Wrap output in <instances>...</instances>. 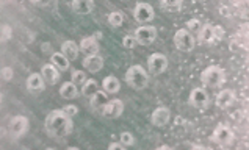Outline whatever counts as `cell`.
<instances>
[{
  "label": "cell",
  "instance_id": "14",
  "mask_svg": "<svg viewBox=\"0 0 249 150\" xmlns=\"http://www.w3.org/2000/svg\"><path fill=\"white\" fill-rule=\"evenodd\" d=\"M197 34H199V42H202V44H213V42L218 41L216 25L205 24V25H202L201 32H199Z\"/></svg>",
  "mask_w": 249,
  "mask_h": 150
},
{
  "label": "cell",
  "instance_id": "22",
  "mask_svg": "<svg viewBox=\"0 0 249 150\" xmlns=\"http://www.w3.org/2000/svg\"><path fill=\"white\" fill-rule=\"evenodd\" d=\"M102 88H104V91L107 92V94H118L119 89H121V82L115 75H108V77L104 78Z\"/></svg>",
  "mask_w": 249,
  "mask_h": 150
},
{
  "label": "cell",
  "instance_id": "23",
  "mask_svg": "<svg viewBox=\"0 0 249 150\" xmlns=\"http://www.w3.org/2000/svg\"><path fill=\"white\" fill-rule=\"evenodd\" d=\"M52 64L60 70V72H66L69 69V60L61 52L52 53Z\"/></svg>",
  "mask_w": 249,
  "mask_h": 150
},
{
  "label": "cell",
  "instance_id": "9",
  "mask_svg": "<svg viewBox=\"0 0 249 150\" xmlns=\"http://www.w3.org/2000/svg\"><path fill=\"white\" fill-rule=\"evenodd\" d=\"M168 58L163 53H152L147 58V67L151 75H161L168 69Z\"/></svg>",
  "mask_w": 249,
  "mask_h": 150
},
{
  "label": "cell",
  "instance_id": "8",
  "mask_svg": "<svg viewBox=\"0 0 249 150\" xmlns=\"http://www.w3.org/2000/svg\"><path fill=\"white\" fill-rule=\"evenodd\" d=\"M135 39L141 46H151L157 39V28L154 25H141L135 30Z\"/></svg>",
  "mask_w": 249,
  "mask_h": 150
},
{
  "label": "cell",
  "instance_id": "16",
  "mask_svg": "<svg viewBox=\"0 0 249 150\" xmlns=\"http://www.w3.org/2000/svg\"><path fill=\"white\" fill-rule=\"evenodd\" d=\"M41 75L44 78V82L47 84H56L60 82V70L56 69L53 64H44L41 69Z\"/></svg>",
  "mask_w": 249,
  "mask_h": 150
},
{
  "label": "cell",
  "instance_id": "40",
  "mask_svg": "<svg viewBox=\"0 0 249 150\" xmlns=\"http://www.w3.org/2000/svg\"><path fill=\"white\" fill-rule=\"evenodd\" d=\"M46 150H55V149H52V147H49V149H46Z\"/></svg>",
  "mask_w": 249,
  "mask_h": 150
},
{
  "label": "cell",
  "instance_id": "27",
  "mask_svg": "<svg viewBox=\"0 0 249 150\" xmlns=\"http://www.w3.org/2000/svg\"><path fill=\"white\" fill-rule=\"evenodd\" d=\"M182 2L180 0H173V2H166V0H163V2H160V6L163 10H166L168 13H176L179 11L182 8Z\"/></svg>",
  "mask_w": 249,
  "mask_h": 150
},
{
  "label": "cell",
  "instance_id": "38",
  "mask_svg": "<svg viewBox=\"0 0 249 150\" xmlns=\"http://www.w3.org/2000/svg\"><path fill=\"white\" fill-rule=\"evenodd\" d=\"M155 150H173V149H171V147H168V146H161V147H157V149H155Z\"/></svg>",
  "mask_w": 249,
  "mask_h": 150
},
{
  "label": "cell",
  "instance_id": "36",
  "mask_svg": "<svg viewBox=\"0 0 249 150\" xmlns=\"http://www.w3.org/2000/svg\"><path fill=\"white\" fill-rule=\"evenodd\" d=\"M190 150H207V149L202 147V146H193V147H191Z\"/></svg>",
  "mask_w": 249,
  "mask_h": 150
},
{
  "label": "cell",
  "instance_id": "31",
  "mask_svg": "<svg viewBox=\"0 0 249 150\" xmlns=\"http://www.w3.org/2000/svg\"><path fill=\"white\" fill-rule=\"evenodd\" d=\"M137 39H135V36L133 34H125V36L123 38V46L125 47V49H135L137 47Z\"/></svg>",
  "mask_w": 249,
  "mask_h": 150
},
{
  "label": "cell",
  "instance_id": "39",
  "mask_svg": "<svg viewBox=\"0 0 249 150\" xmlns=\"http://www.w3.org/2000/svg\"><path fill=\"white\" fill-rule=\"evenodd\" d=\"M66 150H80L79 147H68Z\"/></svg>",
  "mask_w": 249,
  "mask_h": 150
},
{
  "label": "cell",
  "instance_id": "5",
  "mask_svg": "<svg viewBox=\"0 0 249 150\" xmlns=\"http://www.w3.org/2000/svg\"><path fill=\"white\" fill-rule=\"evenodd\" d=\"M212 139H213V142H216L218 146L227 147L232 144L233 139H235V134H233V132L231 130V127L219 124V125H216L215 130H213Z\"/></svg>",
  "mask_w": 249,
  "mask_h": 150
},
{
  "label": "cell",
  "instance_id": "26",
  "mask_svg": "<svg viewBox=\"0 0 249 150\" xmlns=\"http://www.w3.org/2000/svg\"><path fill=\"white\" fill-rule=\"evenodd\" d=\"M124 22V16H123V13L121 11H113L108 14V25L113 27V28H118L121 27Z\"/></svg>",
  "mask_w": 249,
  "mask_h": 150
},
{
  "label": "cell",
  "instance_id": "20",
  "mask_svg": "<svg viewBox=\"0 0 249 150\" xmlns=\"http://www.w3.org/2000/svg\"><path fill=\"white\" fill-rule=\"evenodd\" d=\"M72 6V10L77 13V14H91L96 8V3L92 2V0H75V2L71 3Z\"/></svg>",
  "mask_w": 249,
  "mask_h": 150
},
{
  "label": "cell",
  "instance_id": "11",
  "mask_svg": "<svg viewBox=\"0 0 249 150\" xmlns=\"http://www.w3.org/2000/svg\"><path fill=\"white\" fill-rule=\"evenodd\" d=\"M123 111H124V102L119 99L108 100L107 105L102 108V114L108 119H118L123 114Z\"/></svg>",
  "mask_w": 249,
  "mask_h": 150
},
{
  "label": "cell",
  "instance_id": "6",
  "mask_svg": "<svg viewBox=\"0 0 249 150\" xmlns=\"http://www.w3.org/2000/svg\"><path fill=\"white\" fill-rule=\"evenodd\" d=\"M133 17L140 24H149V22H152L154 17H155L154 6L151 3H146V2L137 3V5H135V10H133Z\"/></svg>",
  "mask_w": 249,
  "mask_h": 150
},
{
  "label": "cell",
  "instance_id": "10",
  "mask_svg": "<svg viewBox=\"0 0 249 150\" xmlns=\"http://www.w3.org/2000/svg\"><path fill=\"white\" fill-rule=\"evenodd\" d=\"M188 102H190L191 106H195V108L204 110V108H207V106H209L210 97H209L207 91H205L204 88H195V89H191V92H190Z\"/></svg>",
  "mask_w": 249,
  "mask_h": 150
},
{
  "label": "cell",
  "instance_id": "32",
  "mask_svg": "<svg viewBox=\"0 0 249 150\" xmlns=\"http://www.w3.org/2000/svg\"><path fill=\"white\" fill-rule=\"evenodd\" d=\"M63 110H65V113L68 114V116L72 117V116H75L77 113H79V106H75V105H66Z\"/></svg>",
  "mask_w": 249,
  "mask_h": 150
},
{
  "label": "cell",
  "instance_id": "29",
  "mask_svg": "<svg viewBox=\"0 0 249 150\" xmlns=\"http://www.w3.org/2000/svg\"><path fill=\"white\" fill-rule=\"evenodd\" d=\"M119 139H121V144L125 146V147H130L135 144V136L130 132H123L119 134Z\"/></svg>",
  "mask_w": 249,
  "mask_h": 150
},
{
  "label": "cell",
  "instance_id": "28",
  "mask_svg": "<svg viewBox=\"0 0 249 150\" xmlns=\"http://www.w3.org/2000/svg\"><path fill=\"white\" fill-rule=\"evenodd\" d=\"M87 80H88L87 74H85L83 70H74L72 75H71V82H72L74 84H77V86H82Z\"/></svg>",
  "mask_w": 249,
  "mask_h": 150
},
{
  "label": "cell",
  "instance_id": "1",
  "mask_svg": "<svg viewBox=\"0 0 249 150\" xmlns=\"http://www.w3.org/2000/svg\"><path fill=\"white\" fill-rule=\"evenodd\" d=\"M72 117L68 116L65 110H53L44 119V130L53 139L66 138L72 132Z\"/></svg>",
  "mask_w": 249,
  "mask_h": 150
},
{
  "label": "cell",
  "instance_id": "18",
  "mask_svg": "<svg viewBox=\"0 0 249 150\" xmlns=\"http://www.w3.org/2000/svg\"><path fill=\"white\" fill-rule=\"evenodd\" d=\"M61 53L66 56L69 61H74L79 58L80 53V46L74 41H65L61 44Z\"/></svg>",
  "mask_w": 249,
  "mask_h": 150
},
{
  "label": "cell",
  "instance_id": "13",
  "mask_svg": "<svg viewBox=\"0 0 249 150\" xmlns=\"http://www.w3.org/2000/svg\"><path fill=\"white\" fill-rule=\"evenodd\" d=\"M235 92H233L232 89H221L218 92V96L215 99V103L218 108H221V110H226V108H229V106H232L233 103H235Z\"/></svg>",
  "mask_w": 249,
  "mask_h": 150
},
{
  "label": "cell",
  "instance_id": "24",
  "mask_svg": "<svg viewBox=\"0 0 249 150\" xmlns=\"http://www.w3.org/2000/svg\"><path fill=\"white\" fill-rule=\"evenodd\" d=\"M99 91V84L96 80H92V78H88L87 82L82 84V89H80V94L85 96V97H92Z\"/></svg>",
  "mask_w": 249,
  "mask_h": 150
},
{
  "label": "cell",
  "instance_id": "30",
  "mask_svg": "<svg viewBox=\"0 0 249 150\" xmlns=\"http://www.w3.org/2000/svg\"><path fill=\"white\" fill-rule=\"evenodd\" d=\"M187 27H188V32H196L199 33L201 32V28H202V24H201V20L199 19H190L188 22H187Z\"/></svg>",
  "mask_w": 249,
  "mask_h": 150
},
{
  "label": "cell",
  "instance_id": "4",
  "mask_svg": "<svg viewBox=\"0 0 249 150\" xmlns=\"http://www.w3.org/2000/svg\"><path fill=\"white\" fill-rule=\"evenodd\" d=\"M174 46L179 49L180 52H191V50H195L196 39L188 30L180 28V30H177L174 34Z\"/></svg>",
  "mask_w": 249,
  "mask_h": 150
},
{
  "label": "cell",
  "instance_id": "17",
  "mask_svg": "<svg viewBox=\"0 0 249 150\" xmlns=\"http://www.w3.org/2000/svg\"><path fill=\"white\" fill-rule=\"evenodd\" d=\"M27 89L30 92H42L46 89V82L41 74H30L27 78Z\"/></svg>",
  "mask_w": 249,
  "mask_h": 150
},
{
  "label": "cell",
  "instance_id": "34",
  "mask_svg": "<svg viewBox=\"0 0 249 150\" xmlns=\"http://www.w3.org/2000/svg\"><path fill=\"white\" fill-rule=\"evenodd\" d=\"M107 150H127V147L121 144V142H111Z\"/></svg>",
  "mask_w": 249,
  "mask_h": 150
},
{
  "label": "cell",
  "instance_id": "3",
  "mask_svg": "<svg viewBox=\"0 0 249 150\" xmlns=\"http://www.w3.org/2000/svg\"><path fill=\"white\" fill-rule=\"evenodd\" d=\"M224 80H226V74L219 66H209V67H205L201 74L202 84L210 88H219L224 83Z\"/></svg>",
  "mask_w": 249,
  "mask_h": 150
},
{
  "label": "cell",
  "instance_id": "21",
  "mask_svg": "<svg viewBox=\"0 0 249 150\" xmlns=\"http://www.w3.org/2000/svg\"><path fill=\"white\" fill-rule=\"evenodd\" d=\"M80 94V91H79V86L77 84H74L72 82H65L61 84V88H60V96L63 99H66V100H72V99H77Z\"/></svg>",
  "mask_w": 249,
  "mask_h": 150
},
{
  "label": "cell",
  "instance_id": "2",
  "mask_svg": "<svg viewBox=\"0 0 249 150\" xmlns=\"http://www.w3.org/2000/svg\"><path fill=\"white\" fill-rule=\"evenodd\" d=\"M125 82L133 89H144L149 83V74L143 66H130L125 72Z\"/></svg>",
  "mask_w": 249,
  "mask_h": 150
},
{
  "label": "cell",
  "instance_id": "33",
  "mask_svg": "<svg viewBox=\"0 0 249 150\" xmlns=\"http://www.w3.org/2000/svg\"><path fill=\"white\" fill-rule=\"evenodd\" d=\"M13 75H14V72H13L11 67H3L2 69V77H3L5 82H10L11 78H13Z\"/></svg>",
  "mask_w": 249,
  "mask_h": 150
},
{
  "label": "cell",
  "instance_id": "19",
  "mask_svg": "<svg viewBox=\"0 0 249 150\" xmlns=\"http://www.w3.org/2000/svg\"><path fill=\"white\" fill-rule=\"evenodd\" d=\"M79 46H80V52H83L87 56L97 55L99 53V42L94 38H92V36L82 38Z\"/></svg>",
  "mask_w": 249,
  "mask_h": 150
},
{
  "label": "cell",
  "instance_id": "12",
  "mask_svg": "<svg viewBox=\"0 0 249 150\" xmlns=\"http://www.w3.org/2000/svg\"><path fill=\"white\" fill-rule=\"evenodd\" d=\"M169 120H171V110L168 106H159L151 114V122L155 127H165L169 124Z\"/></svg>",
  "mask_w": 249,
  "mask_h": 150
},
{
  "label": "cell",
  "instance_id": "37",
  "mask_svg": "<svg viewBox=\"0 0 249 150\" xmlns=\"http://www.w3.org/2000/svg\"><path fill=\"white\" fill-rule=\"evenodd\" d=\"M3 30H5V41H6V39H8V32H10V28L5 25V27H3Z\"/></svg>",
  "mask_w": 249,
  "mask_h": 150
},
{
  "label": "cell",
  "instance_id": "7",
  "mask_svg": "<svg viewBox=\"0 0 249 150\" xmlns=\"http://www.w3.org/2000/svg\"><path fill=\"white\" fill-rule=\"evenodd\" d=\"M28 127H30V120H28L27 116H22V114H18L10 120L8 125V132L13 138H20L28 132Z\"/></svg>",
  "mask_w": 249,
  "mask_h": 150
},
{
  "label": "cell",
  "instance_id": "15",
  "mask_svg": "<svg viewBox=\"0 0 249 150\" xmlns=\"http://www.w3.org/2000/svg\"><path fill=\"white\" fill-rule=\"evenodd\" d=\"M85 70H88L91 74L101 72L104 67V58L99 55H91V56H85V60L82 61Z\"/></svg>",
  "mask_w": 249,
  "mask_h": 150
},
{
  "label": "cell",
  "instance_id": "25",
  "mask_svg": "<svg viewBox=\"0 0 249 150\" xmlns=\"http://www.w3.org/2000/svg\"><path fill=\"white\" fill-rule=\"evenodd\" d=\"M89 103L92 108H104V106L107 105V102H108V97H107V92L105 91H97L94 96L89 97Z\"/></svg>",
  "mask_w": 249,
  "mask_h": 150
},
{
  "label": "cell",
  "instance_id": "35",
  "mask_svg": "<svg viewBox=\"0 0 249 150\" xmlns=\"http://www.w3.org/2000/svg\"><path fill=\"white\" fill-rule=\"evenodd\" d=\"M102 36H104V34H102V32H97V33H94V34H92V38H94L96 41H97V39H102Z\"/></svg>",
  "mask_w": 249,
  "mask_h": 150
}]
</instances>
